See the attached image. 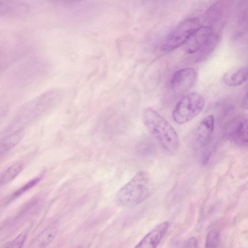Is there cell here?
<instances>
[{
    "mask_svg": "<svg viewBox=\"0 0 248 248\" xmlns=\"http://www.w3.org/2000/svg\"><path fill=\"white\" fill-rule=\"evenodd\" d=\"M143 122L152 135L166 151H176L179 148L178 136L171 125L156 110L145 108L142 113Z\"/></svg>",
    "mask_w": 248,
    "mask_h": 248,
    "instance_id": "obj_1",
    "label": "cell"
},
{
    "mask_svg": "<svg viewBox=\"0 0 248 248\" xmlns=\"http://www.w3.org/2000/svg\"><path fill=\"white\" fill-rule=\"evenodd\" d=\"M151 191V182L148 174L145 171H139L119 190L116 202L121 207H132L145 200Z\"/></svg>",
    "mask_w": 248,
    "mask_h": 248,
    "instance_id": "obj_2",
    "label": "cell"
},
{
    "mask_svg": "<svg viewBox=\"0 0 248 248\" xmlns=\"http://www.w3.org/2000/svg\"><path fill=\"white\" fill-rule=\"evenodd\" d=\"M49 66L48 62L41 57H29L12 70L9 81L15 87H26L44 76L48 71Z\"/></svg>",
    "mask_w": 248,
    "mask_h": 248,
    "instance_id": "obj_3",
    "label": "cell"
},
{
    "mask_svg": "<svg viewBox=\"0 0 248 248\" xmlns=\"http://www.w3.org/2000/svg\"><path fill=\"white\" fill-rule=\"evenodd\" d=\"M53 7L59 16L76 21L90 19L96 11V6L91 1H54Z\"/></svg>",
    "mask_w": 248,
    "mask_h": 248,
    "instance_id": "obj_4",
    "label": "cell"
},
{
    "mask_svg": "<svg viewBox=\"0 0 248 248\" xmlns=\"http://www.w3.org/2000/svg\"><path fill=\"white\" fill-rule=\"evenodd\" d=\"M205 104L203 97L197 93L184 96L177 103L172 113L173 120L178 124H185L197 116Z\"/></svg>",
    "mask_w": 248,
    "mask_h": 248,
    "instance_id": "obj_5",
    "label": "cell"
},
{
    "mask_svg": "<svg viewBox=\"0 0 248 248\" xmlns=\"http://www.w3.org/2000/svg\"><path fill=\"white\" fill-rule=\"evenodd\" d=\"M200 27V22L198 18L183 21L168 35L163 45V50L170 51L186 43Z\"/></svg>",
    "mask_w": 248,
    "mask_h": 248,
    "instance_id": "obj_6",
    "label": "cell"
},
{
    "mask_svg": "<svg viewBox=\"0 0 248 248\" xmlns=\"http://www.w3.org/2000/svg\"><path fill=\"white\" fill-rule=\"evenodd\" d=\"M225 135L235 144H248V116L240 115L232 119L226 126Z\"/></svg>",
    "mask_w": 248,
    "mask_h": 248,
    "instance_id": "obj_7",
    "label": "cell"
},
{
    "mask_svg": "<svg viewBox=\"0 0 248 248\" xmlns=\"http://www.w3.org/2000/svg\"><path fill=\"white\" fill-rule=\"evenodd\" d=\"M216 38L211 27L201 26L186 42L185 50L188 54L199 53L208 47Z\"/></svg>",
    "mask_w": 248,
    "mask_h": 248,
    "instance_id": "obj_8",
    "label": "cell"
},
{
    "mask_svg": "<svg viewBox=\"0 0 248 248\" xmlns=\"http://www.w3.org/2000/svg\"><path fill=\"white\" fill-rule=\"evenodd\" d=\"M197 78V73L192 68H185L176 72L170 81L172 92L181 94L187 92L194 84Z\"/></svg>",
    "mask_w": 248,
    "mask_h": 248,
    "instance_id": "obj_9",
    "label": "cell"
},
{
    "mask_svg": "<svg viewBox=\"0 0 248 248\" xmlns=\"http://www.w3.org/2000/svg\"><path fill=\"white\" fill-rule=\"evenodd\" d=\"M215 119L212 115L204 118L195 128L192 136V142L196 148L208 145L214 129Z\"/></svg>",
    "mask_w": 248,
    "mask_h": 248,
    "instance_id": "obj_10",
    "label": "cell"
},
{
    "mask_svg": "<svg viewBox=\"0 0 248 248\" xmlns=\"http://www.w3.org/2000/svg\"><path fill=\"white\" fill-rule=\"evenodd\" d=\"M169 223L164 221L152 229L134 248H156L167 231Z\"/></svg>",
    "mask_w": 248,
    "mask_h": 248,
    "instance_id": "obj_11",
    "label": "cell"
},
{
    "mask_svg": "<svg viewBox=\"0 0 248 248\" xmlns=\"http://www.w3.org/2000/svg\"><path fill=\"white\" fill-rule=\"evenodd\" d=\"M33 4L28 1L0 0V14L5 16H16L28 14Z\"/></svg>",
    "mask_w": 248,
    "mask_h": 248,
    "instance_id": "obj_12",
    "label": "cell"
},
{
    "mask_svg": "<svg viewBox=\"0 0 248 248\" xmlns=\"http://www.w3.org/2000/svg\"><path fill=\"white\" fill-rule=\"evenodd\" d=\"M57 231V224L50 225L32 241L29 248H46L54 239Z\"/></svg>",
    "mask_w": 248,
    "mask_h": 248,
    "instance_id": "obj_13",
    "label": "cell"
},
{
    "mask_svg": "<svg viewBox=\"0 0 248 248\" xmlns=\"http://www.w3.org/2000/svg\"><path fill=\"white\" fill-rule=\"evenodd\" d=\"M248 79V67L232 70L225 73L223 78V82L229 86H239Z\"/></svg>",
    "mask_w": 248,
    "mask_h": 248,
    "instance_id": "obj_14",
    "label": "cell"
},
{
    "mask_svg": "<svg viewBox=\"0 0 248 248\" xmlns=\"http://www.w3.org/2000/svg\"><path fill=\"white\" fill-rule=\"evenodd\" d=\"M24 131L19 130L1 139L0 141V153L2 154L12 149L22 139Z\"/></svg>",
    "mask_w": 248,
    "mask_h": 248,
    "instance_id": "obj_15",
    "label": "cell"
},
{
    "mask_svg": "<svg viewBox=\"0 0 248 248\" xmlns=\"http://www.w3.org/2000/svg\"><path fill=\"white\" fill-rule=\"evenodd\" d=\"M23 166L19 163L13 165L6 169L0 177V185L4 186L12 181L21 171Z\"/></svg>",
    "mask_w": 248,
    "mask_h": 248,
    "instance_id": "obj_16",
    "label": "cell"
},
{
    "mask_svg": "<svg viewBox=\"0 0 248 248\" xmlns=\"http://www.w3.org/2000/svg\"><path fill=\"white\" fill-rule=\"evenodd\" d=\"M219 241V232L216 229H211L207 233L205 248H217Z\"/></svg>",
    "mask_w": 248,
    "mask_h": 248,
    "instance_id": "obj_17",
    "label": "cell"
},
{
    "mask_svg": "<svg viewBox=\"0 0 248 248\" xmlns=\"http://www.w3.org/2000/svg\"><path fill=\"white\" fill-rule=\"evenodd\" d=\"M27 237V232L20 233L3 248H21Z\"/></svg>",
    "mask_w": 248,
    "mask_h": 248,
    "instance_id": "obj_18",
    "label": "cell"
},
{
    "mask_svg": "<svg viewBox=\"0 0 248 248\" xmlns=\"http://www.w3.org/2000/svg\"><path fill=\"white\" fill-rule=\"evenodd\" d=\"M40 180V178L39 177H36L31 180L25 185H24L22 187L19 189L17 191H16L14 194L13 196L14 197H16L26 191L30 189V188H31V187L35 186L38 183Z\"/></svg>",
    "mask_w": 248,
    "mask_h": 248,
    "instance_id": "obj_19",
    "label": "cell"
},
{
    "mask_svg": "<svg viewBox=\"0 0 248 248\" xmlns=\"http://www.w3.org/2000/svg\"><path fill=\"white\" fill-rule=\"evenodd\" d=\"M198 241L197 239L194 237H190L188 239L186 240L181 248H197Z\"/></svg>",
    "mask_w": 248,
    "mask_h": 248,
    "instance_id": "obj_20",
    "label": "cell"
},
{
    "mask_svg": "<svg viewBox=\"0 0 248 248\" xmlns=\"http://www.w3.org/2000/svg\"><path fill=\"white\" fill-rule=\"evenodd\" d=\"M241 104L244 109H248V91L244 96Z\"/></svg>",
    "mask_w": 248,
    "mask_h": 248,
    "instance_id": "obj_21",
    "label": "cell"
}]
</instances>
